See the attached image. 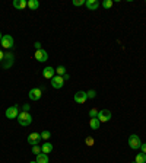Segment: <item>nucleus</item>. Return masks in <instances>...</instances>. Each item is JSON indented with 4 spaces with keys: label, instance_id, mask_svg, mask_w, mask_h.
<instances>
[{
    "label": "nucleus",
    "instance_id": "1",
    "mask_svg": "<svg viewBox=\"0 0 146 163\" xmlns=\"http://www.w3.org/2000/svg\"><path fill=\"white\" fill-rule=\"evenodd\" d=\"M16 120H18L19 125H22V127H28V125L32 122V117H31L29 112H19V115H18Z\"/></svg>",
    "mask_w": 146,
    "mask_h": 163
},
{
    "label": "nucleus",
    "instance_id": "2",
    "mask_svg": "<svg viewBox=\"0 0 146 163\" xmlns=\"http://www.w3.org/2000/svg\"><path fill=\"white\" fill-rule=\"evenodd\" d=\"M129 146H130L131 150H139L140 149L142 141H140V139H139V135L131 134L130 137H129Z\"/></svg>",
    "mask_w": 146,
    "mask_h": 163
},
{
    "label": "nucleus",
    "instance_id": "3",
    "mask_svg": "<svg viewBox=\"0 0 146 163\" xmlns=\"http://www.w3.org/2000/svg\"><path fill=\"white\" fill-rule=\"evenodd\" d=\"M2 47L6 48V50H10V48L15 47V41L12 38V35H3V38H2Z\"/></svg>",
    "mask_w": 146,
    "mask_h": 163
},
{
    "label": "nucleus",
    "instance_id": "4",
    "mask_svg": "<svg viewBox=\"0 0 146 163\" xmlns=\"http://www.w3.org/2000/svg\"><path fill=\"white\" fill-rule=\"evenodd\" d=\"M6 118H9V120H15V118H18V115H19V108L15 105V106H9L7 109H6L5 112Z\"/></svg>",
    "mask_w": 146,
    "mask_h": 163
},
{
    "label": "nucleus",
    "instance_id": "5",
    "mask_svg": "<svg viewBox=\"0 0 146 163\" xmlns=\"http://www.w3.org/2000/svg\"><path fill=\"white\" fill-rule=\"evenodd\" d=\"M73 101L76 102V104H85V102L88 101L86 92H83V90L76 92V93H75V96H73Z\"/></svg>",
    "mask_w": 146,
    "mask_h": 163
},
{
    "label": "nucleus",
    "instance_id": "6",
    "mask_svg": "<svg viewBox=\"0 0 146 163\" xmlns=\"http://www.w3.org/2000/svg\"><path fill=\"white\" fill-rule=\"evenodd\" d=\"M26 141H28V144H31V146H38V143L41 141V134H39V133H31V134L28 135Z\"/></svg>",
    "mask_w": 146,
    "mask_h": 163
},
{
    "label": "nucleus",
    "instance_id": "7",
    "mask_svg": "<svg viewBox=\"0 0 146 163\" xmlns=\"http://www.w3.org/2000/svg\"><path fill=\"white\" fill-rule=\"evenodd\" d=\"M98 120H99V122H108L111 120V112L108 109H101L98 112Z\"/></svg>",
    "mask_w": 146,
    "mask_h": 163
},
{
    "label": "nucleus",
    "instance_id": "8",
    "mask_svg": "<svg viewBox=\"0 0 146 163\" xmlns=\"http://www.w3.org/2000/svg\"><path fill=\"white\" fill-rule=\"evenodd\" d=\"M51 86H53L54 89H62V87L64 86L63 76H54L53 79H51Z\"/></svg>",
    "mask_w": 146,
    "mask_h": 163
},
{
    "label": "nucleus",
    "instance_id": "9",
    "mask_svg": "<svg viewBox=\"0 0 146 163\" xmlns=\"http://www.w3.org/2000/svg\"><path fill=\"white\" fill-rule=\"evenodd\" d=\"M35 60L39 63H44V61H47L48 60V53L45 51V50H37V53H35Z\"/></svg>",
    "mask_w": 146,
    "mask_h": 163
},
{
    "label": "nucleus",
    "instance_id": "10",
    "mask_svg": "<svg viewBox=\"0 0 146 163\" xmlns=\"http://www.w3.org/2000/svg\"><path fill=\"white\" fill-rule=\"evenodd\" d=\"M41 95H43V92H41V89H38V87H34V89H31L28 93L29 99L31 101H38V99H41Z\"/></svg>",
    "mask_w": 146,
    "mask_h": 163
},
{
    "label": "nucleus",
    "instance_id": "11",
    "mask_svg": "<svg viewBox=\"0 0 146 163\" xmlns=\"http://www.w3.org/2000/svg\"><path fill=\"white\" fill-rule=\"evenodd\" d=\"M43 76L45 77V79L51 80V79L56 76V68H53L51 66H50V67H45V68L43 70Z\"/></svg>",
    "mask_w": 146,
    "mask_h": 163
},
{
    "label": "nucleus",
    "instance_id": "12",
    "mask_svg": "<svg viewBox=\"0 0 146 163\" xmlns=\"http://www.w3.org/2000/svg\"><path fill=\"white\" fill-rule=\"evenodd\" d=\"M13 54L12 53H9V54H5V58H3V61H6V63H3V68H9L12 64H13Z\"/></svg>",
    "mask_w": 146,
    "mask_h": 163
},
{
    "label": "nucleus",
    "instance_id": "13",
    "mask_svg": "<svg viewBox=\"0 0 146 163\" xmlns=\"http://www.w3.org/2000/svg\"><path fill=\"white\" fill-rule=\"evenodd\" d=\"M85 6H86V9L89 10H97L99 7V2L98 0H86L85 2Z\"/></svg>",
    "mask_w": 146,
    "mask_h": 163
},
{
    "label": "nucleus",
    "instance_id": "14",
    "mask_svg": "<svg viewBox=\"0 0 146 163\" xmlns=\"http://www.w3.org/2000/svg\"><path fill=\"white\" fill-rule=\"evenodd\" d=\"M53 152V144L50 143V141H44V144L41 146V153H45L48 154Z\"/></svg>",
    "mask_w": 146,
    "mask_h": 163
},
{
    "label": "nucleus",
    "instance_id": "15",
    "mask_svg": "<svg viewBox=\"0 0 146 163\" xmlns=\"http://www.w3.org/2000/svg\"><path fill=\"white\" fill-rule=\"evenodd\" d=\"M12 5L15 9H25V7H28V2L26 0H15Z\"/></svg>",
    "mask_w": 146,
    "mask_h": 163
},
{
    "label": "nucleus",
    "instance_id": "16",
    "mask_svg": "<svg viewBox=\"0 0 146 163\" xmlns=\"http://www.w3.org/2000/svg\"><path fill=\"white\" fill-rule=\"evenodd\" d=\"M37 163H48V154L45 153H39L38 156H37V160H35Z\"/></svg>",
    "mask_w": 146,
    "mask_h": 163
},
{
    "label": "nucleus",
    "instance_id": "17",
    "mask_svg": "<svg viewBox=\"0 0 146 163\" xmlns=\"http://www.w3.org/2000/svg\"><path fill=\"white\" fill-rule=\"evenodd\" d=\"M99 125H101V122H99L98 118H91V120H89V127H91L92 130H98L99 128Z\"/></svg>",
    "mask_w": 146,
    "mask_h": 163
},
{
    "label": "nucleus",
    "instance_id": "18",
    "mask_svg": "<svg viewBox=\"0 0 146 163\" xmlns=\"http://www.w3.org/2000/svg\"><path fill=\"white\" fill-rule=\"evenodd\" d=\"M28 7L31 10H37L39 7V2L38 0H28Z\"/></svg>",
    "mask_w": 146,
    "mask_h": 163
},
{
    "label": "nucleus",
    "instance_id": "19",
    "mask_svg": "<svg viewBox=\"0 0 146 163\" xmlns=\"http://www.w3.org/2000/svg\"><path fill=\"white\" fill-rule=\"evenodd\" d=\"M135 162L136 163H146V154L145 153H137L136 157H135Z\"/></svg>",
    "mask_w": 146,
    "mask_h": 163
},
{
    "label": "nucleus",
    "instance_id": "20",
    "mask_svg": "<svg viewBox=\"0 0 146 163\" xmlns=\"http://www.w3.org/2000/svg\"><path fill=\"white\" fill-rule=\"evenodd\" d=\"M39 134H41V140H44V141L50 140V137H51V133H50V131H47V130H44L43 133H39Z\"/></svg>",
    "mask_w": 146,
    "mask_h": 163
},
{
    "label": "nucleus",
    "instance_id": "21",
    "mask_svg": "<svg viewBox=\"0 0 146 163\" xmlns=\"http://www.w3.org/2000/svg\"><path fill=\"white\" fill-rule=\"evenodd\" d=\"M112 5H114L112 0H104V2H102V7H104V9H110V7H112Z\"/></svg>",
    "mask_w": 146,
    "mask_h": 163
},
{
    "label": "nucleus",
    "instance_id": "22",
    "mask_svg": "<svg viewBox=\"0 0 146 163\" xmlns=\"http://www.w3.org/2000/svg\"><path fill=\"white\" fill-rule=\"evenodd\" d=\"M56 73H57V76H64V74H66V67H64V66H60V67L56 68Z\"/></svg>",
    "mask_w": 146,
    "mask_h": 163
},
{
    "label": "nucleus",
    "instance_id": "23",
    "mask_svg": "<svg viewBox=\"0 0 146 163\" xmlns=\"http://www.w3.org/2000/svg\"><path fill=\"white\" fill-rule=\"evenodd\" d=\"M86 95H88V99H94V98L97 96V92L94 90V89H91V90L86 92Z\"/></svg>",
    "mask_w": 146,
    "mask_h": 163
},
{
    "label": "nucleus",
    "instance_id": "24",
    "mask_svg": "<svg viewBox=\"0 0 146 163\" xmlns=\"http://www.w3.org/2000/svg\"><path fill=\"white\" fill-rule=\"evenodd\" d=\"M32 153H34L35 156H38V154L41 153V146H32Z\"/></svg>",
    "mask_w": 146,
    "mask_h": 163
},
{
    "label": "nucleus",
    "instance_id": "25",
    "mask_svg": "<svg viewBox=\"0 0 146 163\" xmlns=\"http://www.w3.org/2000/svg\"><path fill=\"white\" fill-rule=\"evenodd\" d=\"M98 112H99V111H97L95 108H92V109L89 111V117H91V118H98Z\"/></svg>",
    "mask_w": 146,
    "mask_h": 163
},
{
    "label": "nucleus",
    "instance_id": "26",
    "mask_svg": "<svg viewBox=\"0 0 146 163\" xmlns=\"http://www.w3.org/2000/svg\"><path fill=\"white\" fill-rule=\"evenodd\" d=\"M85 144H86V146H94V137H86Z\"/></svg>",
    "mask_w": 146,
    "mask_h": 163
},
{
    "label": "nucleus",
    "instance_id": "27",
    "mask_svg": "<svg viewBox=\"0 0 146 163\" xmlns=\"http://www.w3.org/2000/svg\"><path fill=\"white\" fill-rule=\"evenodd\" d=\"M85 5V0H73V6H82Z\"/></svg>",
    "mask_w": 146,
    "mask_h": 163
},
{
    "label": "nucleus",
    "instance_id": "28",
    "mask_svg": "<svg viewBox=\"0 0 146 163\" xmlns=\"http://www.w3.org/2000/svg\"><path fill=\"white\" fill-rule=\"evenodd\" d=\"M140 150H142V153L146 154V143H143V144L140 146Z\"/></svg>",
    "mask_w": 146,
    "mask_h": 163
},
{
    "label": "nucleus",
    "instance_id": "29",
    "mask_svg": "<svg viewBox=\"0 0 146 163\" xmlns=\"http://www.w3.org/2000/svg\"><path fill=\"white\" fill-rule=\"evenodd\" d=\"M34 47L37 48V50H41V42H38V41H37V42L34 44Z\"/></svg>",
    "mask_w": 146,
    "mask_h": 163
},
{
    "label": "nucleus",
    "instance_id": "30",
    "mask_svg": "<svg viewBox=\"0 0 146 163\" xmlns=\"http://www.w3.org/2000/svg\"><path fill=\"white\" fill-rule=\"evenodd\" d=\"M22 109H24L22 112H28V111H29V105H24V106H22Z\"/></svg>",
    "mask_w": 146,
    "mask_h": 163
},
{
    "label": "nucleus",
    "instance_id": "31",
    "mask_svg": "<svg viewBox=\"0 0 146 163\" xmlns=\"http://www.w3.org/2000/svg\"><path fill=\"white\" fill-rule=\"evenodd\" d=\"M3 58H5V54H3V51L0 50V61H3Z\"/></svg>",
    "mask_w": 146,
    "mask_h": 163
},
{
    "label": "nucleus",
    "instance_id": "32",
    "mask_svg": "<svg viewBox=\"0 0 146 163\" xmlns=\"http://www.w3.org/2000/svg\"><path fill=\"white\" fill-rule=\"evenodd\" d=\"M63 79H64V80H69V79H70V76H69V74H64Z\"/></svg>",
    "mask_w": 146,
    "mask_h": 163
},
{
    "label": "nucleus",
    "instance_id": "33",
    "mask_svg": "<svg viewBox=\"0 0 146 163\" xmlns=\"http://www.w3.org/2000/svg\"><path fill=\"white\" fill-rule=\"evenodd\" d=\"M2 38H3V35H2V32H0V42H2Z\"/></svg>",
    "mask_w": 146,
    "mask_h": 163
},
{
    "label": "nucleus",
    "instance_id": "34",
    "mask_svg": "<svg viewBox=\"0 0 146 163\" xmlns=\"http://www.w3.org/2000/svg\"><path fill=\"white\" fill-rule=\"evenodd\" d=\"M29 163H37V162H29Z\"/></svg>",
    "mask_w": 146,
    "mask_h": 163
},
{
    "label": "nucleus",
    "instance_id": "35",
    "mask_svg": "<svg viewBox=\"0 0 146 163\" xmlns=\"http://www.w3.org/2000/svg\"><path fill=\"white\" fill-rule=\"evenodd\" d=\"M131 163H136V162H131Z\"/></svg>",
    "mask_w": 146,
    "mask_h": 163
}]
</instances>
